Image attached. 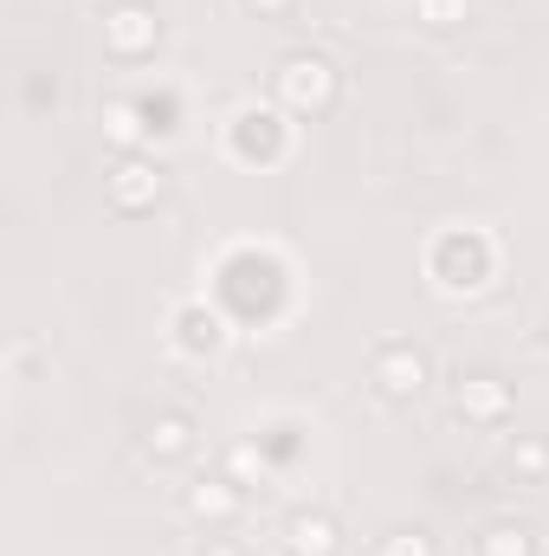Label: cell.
<instances>
[{
  "mask_svg": "<svg viewBox=\"0 0 549 556\" xmlns=\"http://www.w3.org/2000/svg\"><path fill=\"white\" fill-rule=\"evenodd\" d=\"M375 556H439V544H433V531H420V525H395V531L375 538Z\"/></svg>",
  "mask_w": 549,
  "mask_h": 556,
  "instance_id": "cell-13",
  "label": "cell"
},
{
  "mask_svg": "<svg viewBox=\"0 0 549 556\" xmlns=\"http://www.w3.org/2000/svg\"><path fill=\"white\" fill-rule=\"evenodd\" d=\"M194 556H246L240 551V544H227V538H214V531H207V544H201V551Z\"/></svg>",
  "mask_w": 549,
  "mask_h": 556,
  "instance_id": "cell-17",
  "label": "cell"
},
{
  "mask_svg": "<svg viewBox=\"0 0 549 556\" xmlns=\"http://www.w3.org/2000/svg\"><path fill=\"white\" fill-rule=\"evenodd\" d=\"M472 556H544V531L524 525V518H491L472 538Z\"/></svg>",
  "mask_w": 549,
  "mask_h": 556,
  "instance_id": "cell-9",
  "label": "cell"
},
{
  "mask_svg": "<svg viewBox=\"0 0 549 556\" xmlns=\"http://www.w3.org/2000/svg\"><path fill=\"white\" fill-rule=\"evenodd\" d=\"M369 389L388 402V408H413L426 389H433V350L413 343V337H388L369 350Z\"/></svg>",
  "mask_w": 549,
  "mask_h": 556,
  "instance_id": "cell-1",
  "label": "cell"
},
{
  "mask_svg": "<svg viewBox=\"0 0 549 556\" xmlns=\"http://www.w3.org/2000/svg\"><path fill=\"white\" fill-rule=\"evenodd\" d=\"M544 330H549V324H544Z\"/></svg>",
  "mask_w": 549,
  "mask_h": 556,
  "instance_id": "cell-18",
  "label": "cell"
},
{
  "mask_svg": "<svg viewBox=\"0 0 549 556\" xmlns=\"http://www.w3.org/2000/svg\"><path fill=\"white\" fill-rule=\"evenodd\" d=\"M194 446H201V427H194L188 408H162L149 420V433H142V453L155 466H181V459H194Z\"/></svg>",
  "mask_w": 549,
  "mask_h": 556,
  "instance_id": "cell-8",
  "label": "cell"
},
{
  "mask_svg": "<svg viewBox=\"0 0 549 556\" xmlns=\"http://www.w3.org/2000/svg\"><path fill=\"white\" fill-rule=\"evenodd\" d=\"M246 13H253V20H291L297 0H246Z\"/></svg>",
  "mask_w": 549,
  "mask_h": 556,
  "instance_id": "cell-16",
  "label": "cell"
},
{
  "mask_svg": "<svg viewBox=\"0 0 549 556\" xmlns=\"http://www.w3.org/2000/svg\"><path fill=\"white\" fill-rule=\"evenodd\" d=\"M175 330H181V350H188V356H220V350H227L220 317L201 311V304H181V311H175Z\"/></svg>",
  "mask_w": 549,
  "mask_h": 556,
  "instance_id": "cell-10",
  "label": "cell"
},
{
  "mask_svg": "<svg viewBox=\"0 0 549 556\" xmlns=\"http://www.w3.org/2000/svg\"><path fill=\"white\" fill-rule=\"evenodd\" d=\"M168 194V168L162 162H149V155H117V168L104 175V201L117 207V214H149L155 201Z\"/></svg>",
  "mask_w": 549,
  "mask_h": 556,
  "instance_id": "cell-3",
  "label": "cell"
},
{
  "mask_svg": "<svg viewBox=\"0 0 549 556\" xmlns=\"http://www.w3.org/2000/svg\"><path fill=\"white\" fill-rule=\"evenodd\" d=\"M155 39H162L155 7H142V0H117V7H104V52H111V59L137 65V59L155 52Z\"/></svg>",
  "mask_w": 549,
  "mask_h": 556,
  "instance_id": "cell-4",
  "label": "cell"
},
{
  "mask_svg": "<svg viewBox=\"0 0 549 556\" xmlns=\"http://www.w3.org/2000/svg\"><path fill=\"white\" fill-rule=\"evenodd\" d=\"M272 91L291 117H330L336 98H343V72H336L323 52H291L272 72Z\"/></svg>",
  "mask_w": 549,
  "mask_h": 556,
  "instance_id": "cell-2",
  "label": "cell"
},
{
  "mask_svg": "<svg viewBox=\"0 0 549 556\" xmlns=\"http://www.w3.org/2000/svg\"><path fill=\"white\" fill-rule=\"evenodd\" d=\"M278 551L284 556H343V525L323 505H297L278 525Z\"/></svg>",
  "mask_w": 549,
  "mask_h": 556,
  "instance_id": "cell-7",
  "label": "cell"
},
{
  "mask_svg": "<svg viewBox=\"0 0 549 556\" xmlns=\"http://www.w3.org/2000/svg\"><path fill=\"white\" fill-rule=\"evenodd\" d=\"M452 408L465 427H505L511 420V382L505 376H491V369H472V376H459V389H452Z\"/></svg>",
  "mask_w": 549,
  "mask_h": 556,
  "instance_id": "cell-6",
  "label": "cell"
},
{
  "mask_svg": "<svg viewBox=\"0 0 549 556\" xmlns=\"http://www.w3.org/2000/svg\"><path fill=\"white\" fill-rule=\"evenodd\" d=\"M505 479H518V485H544L549 479V440L544 433H518V440L505 446Z\"/></svg>",
  "mask_w": 549,
  "mask_h": 556,
  "instance_id": "cell-11",
  "label": "cell"
},
{
  "mask_svg": "<svg viewBox=\"0 0 549 556\" xmlns=\"http://www.w3.org/2000/svg\"><path fill=\"white\" fill-rule=\"evenodd\" d=\"M181 511H188L194 525H207V531H233V525L246 518V485H240V479H227V472L194 479V485L181 492Z\"/></svg>",
  "mask_w": 549,
  "mask_h": 556,
  "instance_id": "cell-5",
  "label": "cell"
},
{
  "mask_svg": "<svg viewBox=\"0 0 549 556\" xmlns=\"http://www.w3.org/2000/svg\"><path fill=\"white\" fill-rule=\"evenodd\" d=\"M227 479H240V485H246V479H266V459H259L253 440H233V446H227Z\"/></svg>",
  "mask_w": 549,
  "mask_h": 556,
  "instance_id": "cell-15",
  "label": "cell"
},
{
  "mask_svg": "<svg viewBox=\"0 0 549 556\" xmlns=\"http://www.w3.org/2000/svg\"><path fill=\"white\" fill-rule=\"evenodd\" d=\"M465 7H472V0H413L420 26H433V33H452V26L465 20Z\"/></svg>",
  "mask_w": 549,
  "mask_h": 556,
  "instance_id": "cell-14",
  "label": "cell"
},
{
  "mask_svg": "<svg viewBox=\"0 0 549 556\" xmlns=\"http://www.w3.org/2000/svg\"><path fill=\"white\" fill-rule=\"evenodd\" d=\"M98 124H104V137L117 142L124 155H137V149H142V130H149V124H142V111L130 104V98H111V104L98 111Z\"/></svg>",
  "mask_w": 549,
  "mask_h": 556,
  "instance_id": "cell-12",
  "label": "cell"
}]
</instances>
